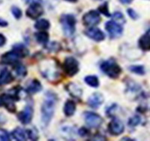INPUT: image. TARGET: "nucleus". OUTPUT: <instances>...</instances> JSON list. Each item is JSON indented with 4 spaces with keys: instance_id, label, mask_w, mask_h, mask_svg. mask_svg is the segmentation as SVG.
<instances>
[{
    "instance_id": "1",
    "label": "nucleus",
    "mask_w": 150,
    "mask_h": 141,
    "mask_svg": "<svg viewBox=\"0 0 150 141\" xmlns=\"http://www.w3.org/2000/svg\"><path fill=\"white\" fill-rule=\"evenodd\" d=\"M41 72L43 77L50 82L58 81L60 77L59 70L56 61L53 60H46L41 63Z\"/></svg>"
},
{
    "instance_id": "2",
    "label": "nucleus",
    "mask_w": 150,
    "mask_h": 141,
    "mask_svg": "<svg viewBox=\"0 0 150 141\" xmlns=\"http://www.w3.org/2000/svg\"><path fill=\"white\" fill-rule=\"evenodd\" d=\"M55 104H56V97L53 94H49L47 95L41 107V120L43 124L47 125L50 120L53 118L54 114Z\"/></svg>"
},
{
    "instance_id": "3",
    "label": "nucleus",
    "mask_w": 150,
    "mask_h": 141,
    "mask_svg": "<svg viewBox=\"0 0 150 141\" xmlns=\"http://www.w3.org/2000/svg\"><path fill=\"white\" fill-rule=\"evenodd\" d=\"M101 69L110 78H117L122 72V69L113 60L105 61L101 65Z\"/></svg>"
},
{
    "instance_id": "4",
    "label": "nucleus",
    "mask_w": 150,
    "mask_h": 141,
    "mask_svg": "<svg viewBox=\"0 0 150 141\" xmlns=\"http://www.w3.org/2000/svg\"><path fill=\"white\" fill-rule=\"evenodd\" d=\"M61 23L65 35L71 36L75 32L76 19L72 14H64L61 17Z\"/></svg>"
},
{
    "instance_id": "5",
    "label": "nucleus",
    "mask_w": 150,
    "mask_h": 141,
    "mask_svg": "<svg viewBox=\"0 0 150 141\" xmlns=\"http://www.w3.org/2000/svg\"><path fill=\"white\" fill-rule=\"evenodd\" d=\"M64 72L69 77H73L78 72L79 62L74 57H67L63 64Z\"/></svg>"
},
{
    "instance_id": "6",
    "label": "nucleus",
    "mask_w": 150,
    "mask_h": 141,
    "mask_svg": "<svg viewBox=\"0 0 150 141\" xmlns=\"http://www.w3.org/2000/svg\"><path fill=\"white\" fill-rule=\"evenodd\" d=\"M13 98L8 93L0 95V107H4L8 112L15 113L17 111L15 102Z\"/></svg>"
},
{
    "instance_id": "7",
    "label": "nucleus",
    "mask_w": 150,
    "mask_h": 141,
    "mask_svg": "<svg viewBox=\"0 0 150 141\" xmlns=\"http://www.w3.org/2000/svg\"><path fill=\"white\" fill-rule=\"evenodd\" d=\"M100 21H101V17L98 12L96 11H90L84 14L83 17V22L84 25L90 27H93L94 26L98 25Z\"/></svg>"
},
{
    "instance_id": "8",
    "label": "nucleus",
    "mask_w": 150,
    "mask_h": 141,
    "mask_svg": "<svg viewBox=\"0 0 150 141\" xmlns=\"http://www.w3.org/2000/svg\"><path fill=\"white\" fill-rule=\"evenodd\" d=\"M106 30L108 31L110 34V37L112 38H116L122 35L123 29L121 24L117 23L115 21H108L105 24Z\"/></svg>"
},
{
    "instance_id": "9",
    "label": "nucleus",
    "mask_w": 150,
    "mask_h": 141,
    "mask_svg": "<svg viewBox=\"0 0 150 141\" xmlns=\"http://www.w3.org/2000/svg\"><path fill=\"white\" fill-rule=\"evenodd\" d=\"M85 120L87 125L90 128H96L101 126L103 123V119L98 114L92 112H86L85 113Z\"/></svg>"
},
{
    "instance_id": "10",
    "label": "nucleus",
    "mask_w": 150,
    "mask_h": 141,
    "mask_svg": "<svg viewBox=\"0 0 150 141\" xmlns=\"http://www.w3.org/2000/svg\"><path fill=\"white\" fill-rule=\"evenodd\" d=\"M21 58L20 56L16 53L15 51L12 50L11 51H9L7 53H4L1 56V62L2 65H14L18 63L19 59Z\"/></svg>"
},
{
    "instance_id": "11",
    "label": "nucleus",
    "mask_w": 150,
    "mask_h": 141,
    "mask_svg": "<svg viewBox=\"0 0 150 141\" xmlns=\"http://www.w3.org/2000/svg\"><path fill=\"white\" fill-rule=\"evenodd\" d=\"M124 125L123 123L120 119L114 118L110 123L109 126H108V130L109 132L112 135H120L124 131Z\"/></svg>"
},
{
    "instance_id": "12",
    "label": "nucleus",
    "mask_w": 150,
    "mask_h": 141,
    "mask_svg": "<svg viewBox=\"0 0 150 141\" xmlns=\"http://www.w3.org/2000/svg\"><path fill=\"white\" fill-rule=\"evenodd\" d=\"M33 116V109L31 106H26L24 110L17 114L18 120L22 124L27 125L32 121Z\"/></svg>"
},
{
    "instance_id": "13",
    "label": "nucleus",
    "mask_w": 150,
    "mask_h": 141,
    "mask_svg": "<svg viewBox=\"0 0 150 141\" xmlns=\"http://www.w3.org/2000/svg\"><path fill=\"white\" fill-rule=\"evenodd\" d=\"M43 13H44V9L41 4L39 3L30 5V6L28 8L26 11V16L33 20L38 18L40 16L42 15Z\"/></svg>"
},
{
    "instance_id": "14",
    "label": "nucleus",
    "mask_w": 150,
    "mask_h": 141,
    "mask_svg": "<svg viewBox=\"0 0 150 141\" xmlns=\"http://www.w3.org/2000/svg\"><path fill=\"white\" fill-rule=\"evenodd\" d=\"M85 34L89 38L96 41H102L105 38V35L101 29L98 28L91 27L85 31Z\"/></svg>"
},
{
    "instance_id": "15",
    "label": "nucleus",
    "mask_w": 150,
    "mask_h": 141,
    "mask_svg": "<svg viewBox=\"0 0 150 141\" xmlns=\"http://www.w3.org/2000/svg\"><path fill=\"white\" fill-rule=\"evenodd\" d=\"M14 77L8 68H3L0 72V86L10 84L14 81Z\"/></svg>"
},
{
    "instance_id": "16",
    "label": "nucleus",
    "mask_w": 150,
    "mask_h": 141,
    "mask_svg": "<svg viewBox=\"0 0 150 141\" xmlns=\"http://www.w3.org/2000/svg\"><path fill=\"white\" fill-rule=\"evenodd\" d=\"M104 102V97L101 93H94L91 95L87 101V104L90 107L96 109L99 107Z\"/></svg>"
},
{
    "instance_id": "17",
    "label": "nucleus",
    "mask_w": 150,
    "mask_h": 141,
    "mask_svg": "<svg viewBox=\"0 0 150 141\" xmlns=\"http://www.w3.org/2000/svg\"><path fill=\"white\" fill-rule=\"evenodd\" d=\"M67 89H68V92L72 95L74 98H80L82 95V89L80 88L78 85L75 84V83H69L67 86Z\"/></svg>"
},
{
    "instance_id": "18",
    "label": "nucleus",
    "mask_w": 150,
    "mask_h": 141,
    "mask_svg": "<svg viewBox=\"0 0 150 141\" xmlns=\"http://www.w3.org/2000/svg\"><path fill=\"white\" fill-rule=\"evenodd\" d=\"M12 137L18 141L26 140L27 139V131H24V129L21 128H17L12 132Z\"/></svg>"
},
{
    "instance_id": "19",
    "label": "nucleus",
    "mask_w": 150,
    "mask_h": 141,
    "mask_svg": "<svg viewBox=\"0 0 150 141\" xmlns=\"http://www.w3.org/2000/svg\"><path fill=\"white\" fill-rule=\"evenodd\" d=\"M139 46L143 51L150 50V35L149 33L140 38L139 40Z\"/></svg>"
},
{
    "instance_id": "20",
    "label": "nucleus",
    "mask_w": 150,
    "mask_h": 141,
    "mask_svg": "<svg viewBox=\"0 0 150 141\" xmlns=\"http://www.w3.org/2000/svg\"><path fill=\"white\" fill-rule=\"evenodd\" d=\"M76 111V104L73 101L68 100L64 105V113L67 116H71L74 114Z\"/></svg>"
},
{
    "instance_id": "21",
    "label": "nucleus",
    "mask_w": 150,
    "mask_h": 141,
    "mask_svg": "<svg viewBox=\"0 0 150 141\" xmlns=\"http://www.w3.org/2000/svg\"><path fill=\"white\" fill-rule=\"evenodd\" d=\"M41 89H42V86H41V83L38 80H34L29 83L26 89V91L29 94H35L36 92H40Z\"/></svg>"
},
{
    "instance_id": "22",
    "label": "nucleus",
    "mask_w": 150,
    "mask_h": 141,
    "mask_svg": "<svg viewBox=\"0 0 150 141\" xmlns=\"http://www.w3.org/2000/svg\"><path fill=\"white\" fill-rule=\"evenodd\" d=\"M13 50H14L17 54L20 56V57H25L29 54V50L27 48L24 46L22 44H17L13 46Z\"/></svg>"
},
{
    "instance_id": "23",
    "label": "nucleus",
    "mask_w": 150,
    "mask_h": 141,
    "mask_svg": "<svg viewBox=\"0 0 150 141\" xmlns=\"http://www.w3.org/2000/svg\"><path fill=\"white\" fill-rule=\"evenodd\" d=\"M35 39L37 42L43 44V45H45L49 40V35L45 32H39V33H35Z\"/></svg>"
},
{
    "instance_id": "24",
    "label": "nucleus",
    "mask_w": 150,
    "mask_h": 141,
    "mask_svg": "<svg viewBox=\"0 0 150 141\" xmlns=\"http://www.w3.org/2000/svg\"><path fill=\"white\" fill-rule=\"evenodd\" d=\"M14 71L19 77H25L27 74V70L26 67L21 63H17L14 66Z\"/></svg>"
},
{
    "instance_id": "25",
    "label": "nucleus",
    "mask_w": 150,
    "mask_h": 141,
    "mask_svg": "<svg viewBox=\"0 0 150 141\" xmlns=\"http://www.w3.org/2000/svg\"><path fill=\"white\" fill-rule=\"evenodd\" d=\"M50 22L47 20L45 19H41L39 21H38L35 24V28L39 30H45V29H48L50 28Z\"/></svg>"
},
{
    "instance_id": "26",
    "label": "nucleus",
    "mask_w": 150,
    "mask_h": 141,
    "mask_svg": "<svg viewBox=\"0 0 150 141\" xmlns=\"http://www.w3.org/2000/svg\"><path fill=\"white\" fill-rule=\"evenodd\" d=\"M85 82L86 84H88L90 86L97 88L99 86V80L96 76H87L85 77Z\"/></svg>"
},
{
    "instance_id": "27",
    "label": "nucleus",
    "mask_w": 150,
    "mask_h": 141,
    "mask_svg": "<svg viewBox=\"0 0 150 141\" xmlns=\"http://www.w3.org/2000/svg\"><path fill=\"white\" fill-rule=\"evenodd\" d=\"M112 21L116 22L119 24H122L125 22V17L121 12H115L114 14L112 15Z\"/></svg>"
},
{
    "instance_id": "28",
    "label": "nucleus",
    "mask_w": 150,
    "mask_h": 141,
    "mask_svg": "<svg viewBox=\"0 0 150 141\" xmlns=\"http://www.w3.org/2000/svg\"><path fill=\"white\" fill-rule=\"evenodd\" d=\"M129 69L131 72H134L135 74H137L143 75L145 74V70L144 68L141 65H133V66L129 67Z\"/></svg>"
},
{
    "instance_id": "29",
    "label": "nucleus",
    "mask_w": 150,
    "mask_h": 141,
    "mask_svg": "<svg viewBox=\"0 0 150 141\" xmlns=\"http://www.w3.org/2000/svg\"><path fill=\"white\" fill-rule=\"evenodd\" d=\"M98 11L101 12V14L107 17H111V14H110L109 9H108V2H104L102 5H101L98 7Z\"/></svg>"
},
{
    "instance_id": "30",
    "label": "nucleus",
    "mask_w": 150,
    "mask_h": 141,
    "mask_svg": "<svg viewBox=\"0 0 150 141\" xmlns=\"http://www.w3.org/2000/svg\"><path fill=\"white\" fill-rule=\"evenodd\" d=\"M11 10V13L14 17V18L17 19V20L21 18V17H22V11L21 10L20 8L17 7V6H12Z\"/></svg>"
},
{
    "instance_id": "31",
    "label": "nucleus",
    "mask_w": 150,
    "mask_h": 141,
    "mask_svg": "<svg viewBox=\"0 0 150 141\" xmlns=\"http://www.w3.org/2000/svg\"><path fill=\"white\" fill-rule=\"evenodd\" d=\"M0 140L4 141H8L10 140V134L6 130L0 128Z\"/></svg>"
},
{
    "instance_id": "32",
    "label": "nucleus",
    "mask_w": 150,
    "mask_h": 141,
    "mask_svg": "<svg viewBox=\"0 0 150 141\" xmlns=\"http://www.w3.org/2000/svg\"><path fill=\"white\" fill-rule=\"evenodd\" d=\"M140 123V118L137 116H135L134 117H131L128 120V125L131 126H136Z\"/></svg>"
},
{
    "instance_id": "33",
    "label": "nucleus",
    "mask_w": 150,
    "mask_h": 141,
    "mask_svg": "<svg viewBox=\"0 0 150 141\" xmlns=\"http://www.w3.org/2000/svg\"><path fill=\"white\" fill-rule=\"evenodd\" d=\"M28 137L30 138L31 140H37L38 139V132L36 129H29L27 130Z\"/></svg>"
},
{
    "instance_id": "34",
    "label": "nucleus",
    "mask_w": 150,
    "mask_h": 141,
    "mask_svg": "<svg viewBox=\"0 0 150 141\" xmlns=\"http://www.w3.org/2000/svg\"><path fill=\"white\" fill-rule=\"evenodd\" d=\"M127 13H128V15L130 16L131 18H132L133 20H137V19L138 18V14H137L135 11H134L133 9H128L127 10Z\"/></svg>"
},
{
    "instance_id": "35",
    "label": "nucleus",
    "mask_w": 150,
    "mask_h": 141,
    "mask_svg": "<svg viewBox=\"0 0 150 141\" xmlns=\"http://www.w3.org/2000/svg\"><path fill=\"white\" fill-rule=\"evenodd\" d=\"M88 134H89V131L86 128H80L79 130V134H80V136L86 137L88 135Z\"/></svg>"
},
{
    "instance_id": "36",
    "label": "nucleus",
    "mask_w": 150,
    "mask_h": 141,
    "mask_svg": "<svg viewBox=\"0 0 150 141\" xmlns=\"http://www.w3.org/2000/svg\"><path fill=\"white\" fill-rule=\"evenodd\" d=\"M6 43V38L3 34L0 33V47H3Z\"/></svg>"
},
{
    "instance_id": "37",
    "label": "nucleus",
    "mask_w": 150,
    "mask_h": 141,
    "mask_svg": "<svg viewBox=\"0 0 150 141\" xmlns=\"http://www.w3.org/2000/svg\"><path fill=\"white\" fill-rule=\"evenodd\" d=\"M8 25V23L4 20V19L0 18V27H6Z\"/></svg>"
},
{
    "instance_id": "38",
    "label": "nucleus",
    "mask_w": 150,
    "mask_h": 141,
    "mask_svg": "<svg viewBox=\"0 0 150 141\" xmlns=\"http://www.w3.org/2000/svg\"><path fill=\"white\" fill-rule=\"evenodd\" d=\"M41 2H42V0H26V3L28 4H36V3H39L41 4Z\"/></svg>"
},
{
    "instance_id": "39",
    "label": "nucleus",
    "mask_w": 150,
    "mask_h": 141,
    "mask_svg": "<svg viewBox=\"0 0 150 141\" xmlns=\"http://www.w3.org/2000/svg\"><path fill=\"white\" fill-rule=\"evenodd\" d=\"M5 122V118L4 115L0 113V123H4Z\"/></svg>"
},
{
    "instance_id": "40",
    "label": "nucleus",
    "mask_w": 150,
    "mask_h": 141,
    "mask_svg": "<svg viewBox=\"0 0 150 141\" xmlns=\"http://www.w3.org/2000/svg\"><path fill=\"white\" fill-rule=\"evenodd\" d=\"M120 1L123 4H129L131 3L133 0H120Z\"/></svg>"
},
{
    "instance_id": "41",
    "label": "nucleus",
    "mask_w": 150,
    "mask_h": 141,
    "mask_svg": "<svg viewBox=\"0 0 150 141\" xmlns=\"http://www.w3.org/2000/svg\"><path fill=\"white\" fill-rule=\"evenodd\" d=\"M65 1H67V2H73V3L77 2V0H65Z\"/></svg>"
},
{
    "instance_id": "42",
    "label": "nucleus",
    "mask_w": 150,
    "mask_h": 141,
    "mask_svg": "<svg viewBox=\"0 0 150 141\" xmlns=\"http://www.w3.org/2000/svg\"><path fill=\"white\" fill-rule=\"evenodd\" d=\"M148 33H149V35H150V29H149V32H148Z\"/></svg>"
}]
</instances>
